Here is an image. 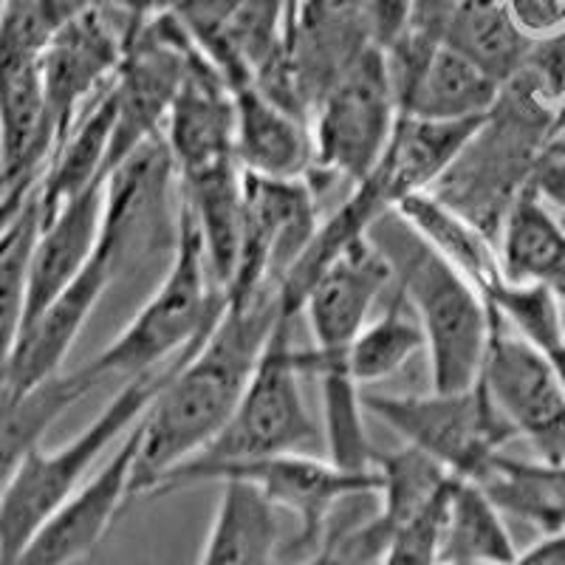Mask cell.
<instances>
[{
  "label": "cell",
  "mask_w": 565,
  "mask_h": 565,
  "mask_svg": "<svg viewBox=\"0 0 565 565\" xmlns=\"http://www.w3.org/2000/svg\"><path fill=\"white\" fill-rule=\"evenodd\" d=\"M280 317L277 286H266L249 300L230 302L212 334L170 373L168 385L139 422L130 498L153 492L168 472L218 438L255 376Z\"/></svg>",
  "instance_id": "obj_1"
},
{
  "label": "cell",
  "mask_w": 565,
  "mask_h": 565,
  "mask_svg": "<svg viewBox=\"0 0 565 565\" xmlns=\"http://www.w3.org/2000/svg\"><path fill=\"white\" fill-rule=\"evenodd\" d=\"M391 266L393 289L416 315L430 351L433 391H469L481 380L494 311L481 289L447 264L396 210L367 230Z\"/></svg>",
  "instance_id": "obj_2"
},
{
  "label": "cell",
  "mask_w": 565,
  "mask_h": 565,
  "mask_svg": "<svg viewBox=\"0 0 565 565\" xmlns=\"http://www.w3.org/2000/svg\"><path fill=\"white\" fill-rule=\"evenodd\" d=\"M226 306L230 295L212 275L199 226L181 201L179 241L168 271L134 320L94 360L85 362L79 373L97 387L110 376L134 380L141 373L159 371L195 351L218 326Z\"/></svg>",
  "instance_id": "obj_3"
},
{
  "label": "cell",
  "mask_w": 565,
  "mask_h": 565,
  "mask_svg": "<svg viewBox=\"0 0 565 565\" xmlns=\"http://www.w3.org/2000/svg\"><path fill=\"white\" fill-rule=\"evenodd\" d=\"M193 353V351H190ZM179 356L159 371H148L125 382V387L110 398L105 411L68 444L57 450H38L23 461L18 476L0 498V565H14L29 540L38 534L65 501H71L77 489L90 478L114 441L125 438V433L150 411L153 398L168 385L170 373L190 356Z\"/></svg>",
  "instance_id": "obj_4"
},
{
  "label": "cell",
  "mask_w": 565,
  "mask_h": 565,
  "mask_svg": "<svg viewBox=\"0 0 565 565\" xmlns=\"http://www.w3.org/2000/svg\"><path fill=\"white\" fill-rule=\"evenodd\" d=\"M68 18L60 0H0V175L40 181L54 136L45 105V45Z\"/></svg>",
  "instance_id": "obj_5"
},
{
  "label": "cell",
  "mask_w": 565,
  "mask_h": 565,
  "mask_svg": "<svg viewBox=\"0 0 565 565\" xmlns=\"http://www.w3.org/2000/svg\"><path fill=\"white\" fill-rule=\"evenodd\" d=\"M398 119L402 108L387 52L373 43L322 94L311 114L315 170L309 179L322 175V190L331 181L351 186L365 181L385 156Z\"/></svg>",
  "instance_id": "obj_6"
},
{
  "label": "cell",
  "mask_w": 565,
  "mask_h": 565,
  "mask_svg": "<svg viewBox=\"0 0 565 565\" xmlns=\"http://www.w3.org/2000/svg\"><path fill=\"white\" fill-rule=\"evenodd\" d=\"M244 481L275 503L300 526L302 537L311 548H320L328 521L337 509L356 494H380L376 469L353 472L337 467L331 458H311L306 452H280V456L246 458V461L201 463L184 461L173 472L161 478L150 494L179 492L195 483Z\"/></svg>",
  "instance_id": "obj_7"
},
{
  "label": "cell",
  "mask_w": 565,
  "mask_h": 565,
  "mask_svg": "<svg viewBox=\"0 0 565 565\" xmlns=\"http://www.w3.org/2000/svg\"><path fill=\"white\" fill-rule=\"evenodd\" d=\"M295 320L297 317L282 311L232 418L218 438L190 461L224 463L302 452L306 444L320 438L315 418L302 402V371L297 365V348L291 345Z\"/></svg>",
  "instance_id": "obj_8"
},
{
  "label": "cell",
  "mask_w": 565,
  "mask_h": 565,
  "mask_svg": "<svg viewBox=\"0 0 565 565\" xmlns=\"http://www.w3.org/2000/svg\"><path fill=\"white\" fill-rule=\"evenodd\" d=\"M181 221V175L164 136L150 139L105 175L99 252L114 277L173 252Z\"/></svg>",
  "instance_id": "obj_9"
},
{
  "label": "cell",
  "mask_w": 565,
  "mask_h": 565,
  "mask_svg": "<svg viewBox=\"0 0 565 565\" xmlns=\"http://www.w3.org/2000/svg\"><path fill=\"white\" fill-rule=\"evenodd\" d=\"M367 413L436 458L450 476L476 481L514 436L481 380L469 391H433L430 396H367Z\"/></svg>",
  "instance_id": "obj_10"
},
{
  "label": "cell",
  "mask_w": 565,
  "mask_h": 565,
  "mask_svg": "<svg viewBox=\"0 0 565 565\" xmlns=\"http://www.w3.org/2000/svg\"><path fill=\"white\" fill-rule=\"evenodd\" d=\"M320 195L306 179L275 181L244 173V241L230 302L249 300L266 286L282 289L320 230Z\"/></svg>",
  "instance_id": "obj_11"
},
{
  "label": "cell",
  "mask_w": 565,
  "mask_h": 565,
  "mask_svg": "<svg viewBox=\"0 0 565 565\" xmlns=\"http://www.w3.org/2000/svg\"><path fill=\"white\" fill-rule=\"evenodd\" d=\"M481 385L543 461L565 463V387L552 362L494 315Z\"/></svg>",
  "instance_id": "obj_12"
},
{
  "label": "cell",
  "mask_w": 565,
  "mask_h": 565,
  "mask_svg": "<svg viewBox=\"0 0 565 565\" xmlns=\"http://www.w3.org/2000/svg\"><path fill=\"white\" fill-rule=\"evenodd\" d=\"M128 40V29L99 3L68 14L52 34L43 54V83L54 148L116 77Z\"/></svg>",
  "instance_id": "obj_13"
},
{
  "label": "cell",
  "mask_w": 565,
  "mask_h": 565,
  "mask_svg": "<svg viewBox=\"0 0 565 565\" xmlns=\"http://www.w3.org/2000/svg\"><path fill=\"white\" fill-rule=\"evenodd\" d=\"M391 286V266L367 235L345 246L302 297L300 315L309 320L315 340L306 356L315 362L345 360L351 342L367 326L376 302Z\"/></svg>",
  "instance_id": "obj_14"
},
{
  "label": "cell",
  "mask_w": 565,
  "mask_h": 565,
  "mask_svg": "<svg viewBox=\"0 0 565 565\" xmlns=\"http://www.w3.org/2000/svg\"><path fill=\"white\" fill-rule=\"evenodd\" d=\"M139 422L125 433L103 469L94 472L77 489V494L38 529L14 565H74L94 554L122 512L125 501H130V481L141 436Z\"/></svg>",
  "instance_id": "obj_15"
},
{
  "label": "cell",
  "mask_w": 565,
  "mask_h": 565,
  "mask_svg": "<svg viewBox=\"0 0 565 565\" xmlns=\"http://www.w3.org/2000/svg\"><path fill=\"white\" fill-rule=\"evenodd\" d=\"M315 552L289 514L255 487L224 481L199 565H300Z\"/></svg>",
  "instance_id": "obj_16"
},
{
  "label": "cell",
  "mask_w": 565,
  "mask_h": 565,
  "mask_svg": "<svg viewBox=\"0 0 565 565\" xmlns=\"http://www.w3.org/2000/svg\"><path fill=\"white\" fill-rule=\"evenodd\" d=\"M161 136L181 175L235 159V90L199 45Z\"/></svg>",
  "instance_id": "obj_17"
},
{
  "label": "cell",
  "mask_w": 565,
  "mask_h": 565,
  "mask_svg": "<svg viewBox=\"0 0 565 565\" xmlns=\"http://www.w3.org/2000/svg\"><path fill=\"white\" fill-rule=\"evenodd\" d=\"M114 280L116 277L108 257L97 249L88 269L71 282L57 300L49 302L32 322L23 326V334H20L18 348H14L12 365H9L3 385L29 391V387H38L60 376L63 362L68 360V351L77 342L79 331L90 320V315H94V309H97Z\"/></svg>",
  "instance_id": "obj_18"
},
{
  "label": "cell",
  "mask_w": 565,
  "mask_h": 565,
  "mask_svg": "<svg viewBox=\"0 0 565 565\" xmlns=\"http://www.w3.org/2000/svg\"><path fill=\"white\" fill-rule=\"evenodd\" d=\"M103 210L105 179L65 201L54 215L40 221L32 257H29L26 322H32L49 302L57 300L71 282L88 269L99 249Z\"/></svg>",
  "instance_id": "obj_19"
},
{
  "label": "cell",
  "mask_w": 565,
  "mask_h": 565,
  "mask_svg": "<svg viewBox=\"0 0 565 565\" xmlns=\"http://www.w3.org/2000/svg\"><path fill=\"white\" fill-rule=\"evenodd\" d=\"M393 85L402 116L427 122H481L503 94V83L447 43L413 68L393 74Z\"/></svg>",
  "instance_id": "obj_20"
},
{
  "label": "cell",
  "mask_w": 565,
  "mask_h": 565,
  "mask_svg": "<svg viewBox=\"0 0 565 565\" xmlns=\"http://www.w3.org/2000/svg\"><path fill=\"white\" fill-rule=\"evenodd\" d=\"M235 161L257 179H309L315 170L311 122L255 85L235 90Z\"/></svg>",
  "instance_id": "obj_21"
},
{
  "label": "cell",
  "mask_w": 565,
  "mask_h": 565,
  "mask_svg": "<svg viewBox=\"0 0 565 565\" xmlns=\"http://www.w3.org/2000/svg\"><path fill=\"white\" fill-rule=\"evenodd\" d=\"M181 201L199 226L212 275L230 295L244 241V170L238 168V161L230 159L195 173H184Z\"/></svg>",
  "instance_id": "obj_22"
},
{
  "label": "cell",
  "mask_w": 565,
  "mask_h": 565,
  "mask_svg": "<svg viewBox=\"0 0 565 565\" xmlns=\"http://www.w3.org/2000/svg\"><path fill=\"white\" fill-rule=\"evenodd\" d=\"M116 99L114 79L94 103L85 108L77 125L68 130L63 141L54 148L52 159L45 164L43 179L38 184L40 221L54 215L65 201L85 193L88 186L108 175L110 141H114Z\"/></svg>",
  "instance_id": "obj_23"
},
{
  "label": "cell",
  "mask_w": 565,
  "mask_h": 565,
  "mask_svg": "<svg viewBox=\"0 0 565 565\" xmlns=\"http://www.w3.org/2000/svg\"><path fill=\"white\" fill-rule=\"evenodd\" d=\"M88 391H94V385L79 367L29 391L0 385V498L23 461L38 450L45 433L52 430V424Z\"/></svg>",
  "instance_id": "obj_24"
},
{
  "label": "cell",
  "mask_w": 565,
  "mask_h": 565,
  "mask_svg": "<svg viewBox=\"0 0 565 565\" xmlns=\"http://www.w3.org/2000/svg\"><path fill=\"white\" fill-rule=\"evenodd\" d=\"M503 280L552 282L565 271V221L534 190L523 186L498 230Z\"/></svg>",
  "instance_id": "obj_25"
},
{
  "label": "cell",
  "mask_w": 565,
  "mask_h": 565,
  "mask_svg": "<svg viewBox=\"0 0 565 565\" xmlns=\"http://www.w3.org/2000/svg\"><path fill=\"white\" fill-rule=\"evenodd\" d=\"M396 212L413 230L422 235L447 264L456 266L476 289L487 291L503 280L501 255L498 244L489 232H483L476 221H469L463 212L438 199L436 193L407 195Z\"/></svg>",
  "instance_id": "obj_26"
},
{
  "label": "cell",
  "mask_w": 565,
  "mask_h": 565,
  "mask_svg": "<svg viewBox=\"0 0 565 565\" xmlns=\"http://www.w3.org/2000/svg\"><path fill=\"white\" fill-rule=\"evenodd\" d=\"M476 483L503 514L526 521L540 534L565 532V463L498 452Z\"/></svg>",
  "instance_id": "obj_27"
},
{
  "label": "cell",
  "mask_w": 565,
  "mask_h": 565,
  "mask_svg": "<svg viewBox=\"0 0 565 565\" xmlns=\"http://www.w3.org/2000/svg\"><path fill=\"white\" fill-rule=\"evenodd\" d=\"M518 554L503 512L476 481L456 478L447 494L438 559L509 565Z\"/></svg>",
  "instance_id": "obj_28"
},
{
  "label": "cell",
  "mask_w": 565,
  "mask_h": 565,
  "mask_svg": "<svg viewBox=\"0 0 565 565\" xmlns=\"http://www.w3.org/2000/svg\"><path fill=\"white\" fill-rule=\"evenodd\" d=\"M444 43L507 85L529 63L534 43L514 26L507 0H463L444 32Z\"/></svg>",
  "instance_id": "obj_29"
},
{
  "label": "cell",
  "mask_w": 565,
  "mask_h": 565,
  "mask_svg": "<svg viewBox=\"0 0 565 565\" xmlns=\"http://www.w3.org/2000/svg\"><path fill=\"white\" fill-rule=\"evenodd\" d=\"M422 348L424 331L407 300L393 289L391 306L380 317H371L348 348V373L356 385H373L396 376Z\"/></svg>",
  "instance_id": "obj_30"
},
{
  "label": "cell",
  "mask_w": 565,
  "mask_h": 565,
  "mask_svg": "<svg viewBox=\"0 0 565 565\" xmlns=\"http://www.w3.org/2000/svg\"><path fill=\"white\" fill-rule=\"evenodd\" d=\"M373 469L380 476V512L393 532L433 507L456 481L436 458L411 444L402 450L376 452Z\"/></svg>",
  "instance_id": "obj_31"
},
{
  "label": "cell",
  "mask_w": 565,
  "mask_h": 565,
  "mask_svg": "<svg viewBox=\"0 0 565 565\" xmlns=\"http://www.w3.org/2000/svg\"><path fill=\"white\" fill-rule=\"evenodd\" d=\"M40 230L38 190L29 195L18 218L0 238V385L7 382L18 348L23 322H26V289H29V257Z\"/></svg>",
  "instance_id": "obj_32"
},
{
  "label": "cell",
  "mask_w": 565,
  "mask_h": 565,
  "mask_svg": "<svg viewBox=\"0 0 565 565\" xmlns=\"http://www.w3.org/2000/svg\"><path fill=\"white\" fill-rule=\"evenodd\" d=\"M311 376H320L322 391V424H326L328 458L342 469L353 472H367L373 469L371 438L362 418L360 385L351 380L348 362H326L317 365Z\"/></svg>",
  "instance_id": "obj_33"
},
{
  "label": "cell",
  "mask_w": 565,
  "mask_h": 565,
  "mask_svg": "<svg viewBox=\"0 0 565 565\" xmlns=\"http://www.w3.org/2000/svg\"><path fill=\"white\" fill-rule=\"evenodd\" d=\"M393 529L380 512V494H356L328 521L322 543L300 565H380Z\"/></svg>",
  "instance_id": "obj_34"
},
{
  "label": "cell",
  "mask_w": 565,
  "mask_h": 565,
  "mask_svg": "<svg viewBox=\"0 0 565 565\" xmlns=\"http://www.w3.org/2000/svg\"><path fill=\"white\" fill-rule=\"evenodd\" d=\"M452 487V483H450ZM447 494L450 489L438 498L433 507L424 509L418 518L411 523L398 526L382 554L380 565H436L438 546H441V521L444 507H447Z\"/></svg>",
  "instance_id": "obj_35"
},
{
  "label": "cell",
  "mask_w": 565,
  "mask_h": 565,
  "mask_svg": "<svg viewBox=\"0 0 565 565\" xmlns=\"http://www.w3.org/2000/svg\"><path fill=\"white\" fill-rule=\"evenodd\" d=\"M507 9L532 43L565 34V0H507Z\"/></svg>",
  "instance_id": "obj_36"
},
{
  "label": "cell",
  "mask_w": 565,
  "mask_h": 565,
  "mask_svg": "<svg viewBox=\"0 0 565 565\" xmlns=\"http://www.w3.org/2000/svg\"><path fill=\"white\" fill-rule=\"evenodd\" d=\"M413 3H416V0H367L373 40H376L382 49L393 45L402 34H405Z\"/></svg>",
  "instance_id": "obj_37"
},
{
  "label": "cell",
  "mask_w": 565,
  "mask_h": 565,
  "mask_svg": "<svg viewBox=\"0 0 565 565\" xmlns=\"http://www.w3.org/2000/svg\"><path fill=\"white\" fill-rule=\"evenodd\" d=\"M509 565H565V532L543 534L526 552H518Z\"/></svg>",
  "instance_id": "obj_38"
},
{
  "label": "cell",
  "mask_w": 565,
  "mask_h": 565,
  "mask_svg": "<svg viewBox=\"0 0 565 565\" xmlns=\"http://www.w3.org/2000/svg\"><path fill=\"white\" fill-rule=\"evenodd\" d=\"M38 184H40V181H26V184L12 186V193L3 199V204H0V238H3V232L9 230V224L18 218V212L23 210V204L29 201V195L38 190Z\"/></svg>",
  "instance_id": "obj_39"
},
{
  "label": "cell",
  "mask_w": 565,
  "mask_h": 565,
  "mask_svg": "<svg viewBox=\"0 0 565 565\" xmlns=\"http://www.w3.org/2000/svg\"><path fill=\"white\" fill-rule=\"evenodd\" d=\"M548 286H552V289L557 291L559 302H563V311H565V271H563V275H557V277H554V280L548 282Z\"/></svg>",
  "instance_id": "obj_40"
},
{
  "label": "cell",
  "mask_w": 565,
  "mask_h": 565,
  "mask_svg": "<svg viewBox=\"0 0 565 565\" xmlns=\"http://www.w3.org/2000/svg\"><path fill=\"white\" fill-rule=\"evenodd\" d=\"M23 184H26V181H23ZM18 186V184H14ZM12 193V186L7 184V181H3V175H0V204H3V199H7V195Z\"/></svg>",
  "instance_id": "obj_41"
},
{
  "label": "cell",
  "mask_w": 565,
  "mask_h": 565,
  "mask_svg": "<svg viewBox=\"0 0 565 565\" xmlns=\"http://www.w3.org/2000/svg\"><path fill=\"white\" fill-rule=\"evenodd\" d=\"M436 565H481V563H450V559H438Z\"/></svg>",
  "instance_id": "obj_42"
},
{
  "label": "cell",
  "mask_w": 565,
  "mask_h": 565,
  "mask_svg": "<svg viewBox=\"0 0 565 565\" xmlns=\"http://www.w3.org/2000/svg\"><path fill=\"white\" fill-rule=\"evenodd\" d=\"M60 7H63V3H60ZM63 9H65V7H63ZM65 14H68V12H65Z\"/></svg>",
  "instance_id": "obj_43"
}]
</instances>
